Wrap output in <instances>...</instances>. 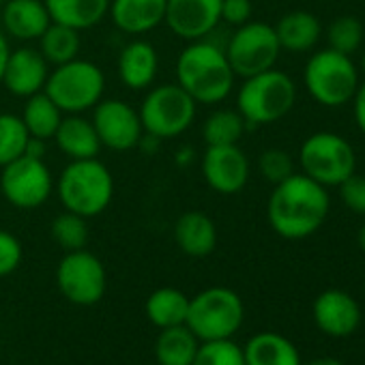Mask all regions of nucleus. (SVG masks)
Instances as JSON below:
<instances>
[{"label": "nucleus", "mask_w": 365, "mask_h": 365, "mask_svg": "<svg viewBox=\"0 0 365 365\" xmlns=\"http://www.w3.org/2000/svg\"><path fill=\"white\" fill-rule=\"evenodd\" d=\"M312 312L318 329L331 337H346L361 322V309L356 301L344 290H324L314 301Z\"/></svg>", "instance_id": "nucleus-17"}, {"label": "nucleus", "mask_w": 365, "mask_h": 365, "mask_svg": "<svg viewBox=\"0 0 365 365\" xmlns=\"http://www.w3.org/2000/svg\"><path fill=\"white\" fill-rule=\"evenodd\" d=\"M187 309H190V297L170 286L157 288L146 299V316L159 329L185 324Z\"/></svg>", "instance_id": "nucleus-27"}, {"label": "nucleus", "mask_w": 365, "mask_h": 365, "mask_svg": "<svg viewBox=\"0 0 365 365\" xmlns=\"http://www.w3.org/2000/svg\"><path fill=\"white\" fill-rule=\"evenodd\" d=\"M31 133L18 114H0V168L24 155Z\"/></svg>", "instance_id": "nucleus-31"}, {"label": "nucleus", "mask_w": 365, "mask_h": 365, "mask_svg": "<svg viewBox=\"0 0 365 365\" xmlns=\"http://www.w3.org/2000/svg\"><path fill=\"white\" fill-rule=\"evenodd\" d=\"M258 168H260V174L277 185V182L286 180L290 174H294V168H292V159L286 150L282 148H269L260 155V161H258Z\"/></svg>", "instance_id": "nucleus-35"}, {"label": "nucleus", "mask_w": 365, "mask_h": 365, "mask_svg": "<svg viewBox=\"0 0 365 365\" xmlns=\"http://www.w3.org/2000/svg\"><path fill=\"white\" fill-rule=\"evenodd\" d=\"M0 192L5 200L22 211H33L46 205L54 192V178L43 159L22 155L3 165Z\"/></svg>", "instance_id": "nucleus-11"}, {"label": "nucleus", "mask_w": 365, "mask_h": 365, "mask_svg": "<svg viewBox=\"0 0 365 365\" xmlns=\"http://www.w3.org/2000/svg\"><path fill=\"white\" fill-rule=\"evenodd\" d=\"M22 120H24L31 138L50 140V138H54V133H56V129H58V125L63 120V112L41 91V93L26 99L24 110H22Z\"/></svg>", "instance_id": "nucleus-28"}, {"label": "nucleus", "mask_w": 365, "mask_h": 365, "mask_svg": "<svg viewBox=\"0 0 365 365\" xmlns=\"http://www.w3.org/2000/svg\"><path fill=\"white\" fill-rule=\"evenodd\" d=\"M46 142H48V140L31 138V140H29V144H26L24 155H29V157H37V159H43V157H46Z\"/></svg>", "instance_id": "nucleus-40"}, {"label": "nucleus", "mask_w": 365, "mask_h": 365, "mask_svg": "<svg viewBox=\"0 0 365 365\" xmlns=\"http://www.w3.org/2000/svg\"><path fill=\"white\" fill-rule=\"evenodd\" d=\"M307 365H344V363H339L337 359H331V356H322V359L309 361Z\"/></svg>", "instance_id": "nucleus-42"}, {"label": "nucleus", "mask_w": 365, "mask_h": 365, "mask_svg": "<svg viewBox=\"0 0 365 365\" xmlns=\"http://www.w3.org/2000/svg\"><path fill=\"white\" fill-rule=\"evenodd\" d=\"M52 237L65 252L84 250L88 243V224L86 217L65 211L52 222Z\"/></svg>", "instance_id": "nucleus-32"}, {"label": "nucleus", "mask_w": 365, "mask_h": 365, "mask_svg": "<svg viewBox=\"0 0 365 365\" xmlns=\"http://www.w3.org/2000/svg\"><path fill=\"white\" fill-rule=\"evenodd\" d=\"M329 207V194L320 182L305 174H290L275 185L267 205V217L282 239L299 241L324 224Z\"/></svg>", "instance_id": "nucleus-1"}, {"label": "nucleus", "mask_w": 365, "mask_h": 365, "mask_svg": "<svg viewBox=\"0 0 365 365\" xmlns=\"http://www.w3.org/2000/svg\"><path fill=\"white\" fill-rule=\"evenodd\" d=\"M305 86L320 106L337 108L354 97L359 88V73L348 54L329 48L307 61Z\"/></svg>", "instance_id": "nucleus-8"}, {"label": "nucleus", "mask_w": 365, "mask_h": 365, "mask_svg": "<svg viewBox=\"0 0 365 365\" xmlns=\"http://www.w3.org/2000/svg\"><path fill=\"white\" fill-rule=\"evenodd\" d=\"M245 318L241 297L224 286H213L190 299L185 327L200 339H228L232 337Z\"/></svg>", "instance_id": "nucleus-6"}, {"label": "nucleus", "mask_w": 365, "mask_h": 365, "mask_svg": "<svg viewBox=\"0 0 365 365\" xmlns=\"http://www.w3.org/2000/svg\"><path fill=\"white\" fill-rule=\"evenodd\" d=\"M108 14L125 35H146L163 24L165 0H110Z\"/></svg>", "instance_id": "nucleus-19"}, {"label": "nucleus", "mask_w": 365, "mask_h": 365, "mask_svg": "<svg viewBox=\"0 0 365 365\" xmlns=\"http://www.w3.org/2000/svg\"><path fill=\"white\" fill-rule=\"evenodd\" d=\"M91 123L99 135L101 146L116 153L131 150L144 140V127L138 110L123 99H101L93 108Z\"/></svg>", "instance_id": "nucleus-13"}, {"label": "nucleus", "mask_w": 365, "mask_h": 365, "mask_svg": "<svg viewBox=\"0 0 365 365\" xmlns=\"http://www.w3.org/2000/svg\"><path fill=\"white\" fill-rule=\"evenodd\" d=\"M352 99H354V120H356L359 129L365 133V82L356 88Z\"/></svg>", "instance_id": "nucleus-39"}, {"label": "nucleus", "mask_w": 365, "mask_h": 365, "mask_svg": "<svg viewBox=\"0 0 365 365\" xmlns=\"http://www.w3.org/2000/svg\"><path fill=\"white\" fill-rule=\"evenodd\" d=\"M200 339L185 327L161 329L155 341V356L159 365H192L198 352Z\"/></svg>", "instance_id": "nucleus-26"}, {"label": "nucleus", "mask_w": 365, "mask_h": 365, "mask_svg": "<svg viewBox=\"0 0 365 365\" xmlns=\"http://www.w3.org/2000/svg\"><path fill=\"white\" fill-rule=\"evenodd\" d=\"M54 140H56V146L61 148V153L65 157H69V161L93 159L103 148L93 123L88 118H84L82 114L63 116V120L54 133Z\"/></svg>", "instance_id": "nucleus-22"}, {"label": "nucleus", "mask_w": 365, "mask_h": 365, "mask_svg": "<svg viewBox=\"0 0 365 365\" xmlns=\"http://www.w3.org/2000/svg\"><path fill=\"white\" fill-rule=\"evenodd\" d=\"M43 3L52 22L71 26L76 31L97 26L110 9V0H43Z\"/></svg>", "instance_id": "nucleus-23"}, {"label": "nucleus", "mask_w": 365, "mask_h": 365, "mask_svg": "<svg viewBox=\"0 0 365 365\" xmlns=\"http://www.w3.org/2000/svg\"><path fill=\"white\" fill-rule=\"evenodd\" d=\"M37 41H39V52L54 67L78 58L80 46H82L80 43V31L65 26V24H58V22H52Z\"/></svg>", "instance_id": "nucleus-29"}, {"label": "nucleus", "mask_w": 365, "mask_h": 365, "mask_svg": "<svg viewBox=\"0 0 365 365\" xmlns=\"http://www.w3.org/2000/svg\"><path fill=\"white\" fill-rule=\"evenodd\" d=\"M361 65H363V69H365V54H363V61H361Z\"/></svg>", "instance_id": "nucleus-44"}, {"label": "nucleus", "mask_w": 365, "mask_h": 365, "mask_svg": "<svg viewBox=\"0 0 365 365\" xmlns=\"http://www.w3.org/2000/svg\"><path fill=\"white\" fill-rule=\"evenodd\" d=\"M52 24L43 0H5L3 29L18 41H37Z\"/></svg>", "instance_id": "nucleus-18"}, {"label": "nucleus", "mask_w": 365, "mask_h": 365, "mask_svg": "<svg viewBox=\"0 0 365 365\" xmlns=\"http://www.w3.org/2000/svg\"><path fill=\"white\" fill-rule=\"evenodd\" d=\"M56 194L65 211L91 220L110 207L114 198V178L97 157L76 159L63 168L56 180Z\"/></svg>", "instance_id": "nucleus-3"}, {"label": "nucleus", "mask_w": 365, "mask_h": 365, "mask_svg": "<svg viewBox=\"0 0 365 365\" xmlns=\"http://www.w3.org/2000/svg\"><path fill=\"white\" fill-rule=\"evenodd\" d=\"M118 78L131 91H144L153 86L159 69V56L153 43L144 39L129 41L118 54Z\"/></svg>", "instance_id": "nucleus-20"}, {"label": "nucleus", "mask_w": 365, "mask_h": 365, "mask_svg": "<svg viewBox=\"0 0 365 365\" xmlns=\"http://www.w3.org/2000/svg\"><path fill=\"white\" fill-rule=\"evenodd\" d=\"M363 41V26L356 18L344 16L337 18L331 29H329V46L341 54H352L354 50H359Z\"/></svg>", "instance_id": "nucleus-34"}, {"label": "nucleus", "mask_w": 365, "mask_h": 365, "mask_svg": "<svg viewBox=\"0 0 365 365\" xmlns=\"http://www.w3.org/2000/svg\"><path fill=\"white\" fill-rule=\"evenodd\" d=\"M3 3H5V0H0V5H3Z\"/></svg>", "instance_id": "nucleus-45"}, {"label": "nucleus", "mask_w": 365, "mask_h": 365, "mask_svg": "<svg viewBox=\"0 0 365 365\" xmlns=\"http://www.w3.org/2000/svg\"><path fill=\"white\" fill-rule=\"evenodd\" d=\"M297 101L294 82L277 69L245 78L237 95V110L247 125H271L284 118Z\"/></svg>", "instance_id": "nucleus-4"}, {"label": "nucleus", "mask_w": 365, "mask_h": 365, "mask_svg": "<svg viewBox=\"0 0 365 365\" xmlns=\"http://www.w3.org/2000/svg\"><path fill=\"white\" fill-rule=\"evenodd\" d=\"M196 108L198 103L178 84H161L146 93L138 114L144 133L155 140H170L192 127Z\"/></svg>", "instance_id": "nucleus-7"}, {"label": "nucleus", "mask_w": 365, "mask_h": 365, "mask_svg": "<svg viewBox=\"0 0 365 365\" xmlns=\"http://www.w3.org/2000/svg\"><path fill=\"white\" fill-rule=\"evenodd\" d=\"M9 41L5 37V33L0 31V84H3V73H5V65H7V58H9Z\"/></svg>", "instance_id": "nucleus-41"}, {"label": "nucleus", "mask_w": 365, "mask_h": 365, "mask_svg": "<svg viewBox=\"0 0 365 365\" xmlns=\"http://www.w3.org/2000/svg\"><path fill=\"white\" fill-rule=\"evenodd\" d=\"M245 365H301L294 344L279 333H258L243 348Z\"/></svg>", "instance_id": "nucleus-24"}, {"label": "nucleus", "mask_w": 365, "mask_h": 365, "mask_svg": "<svg viewBox=\"0 0 365 365\" xmlns=\"http://www.w3.org/2000/svg\"><path fill=\"white\" fill-rule=\"evenodd\" d=\"M174 241L182 254L192 258H205L213 254L217 245L215 222L202 211L182 213L174 224Z\"/></svg>", "instance_id": "nucleus-21"}, {"label": "nucleus", "mask_w": 365, "mask_h": 365, "mask_svg": "<svg viewBox=\"0 0 365 365\" xmlns=\"http://www.w3.org/2000/svg\"><path fill=\"white\" fill-rule=\"evenodd\" d=\"M356 241H359V247L363 250V254H365V224L361 226V230H359V237H356Z\"/></svg>", "instance_id": "nucleus-43"}, {"label": "nucleus", "mask_w": 365, "mask_h": 365, "mask_svg": "<svg viewBox=\"0 0 365 365\" xmlns=\"http://www.w3.org/2000/svg\"><path fill=\"white\" fill-rule=\"evenodd\" d=\"M299 159L305 176L314 178L322 187L339 185L356 168V155L350 142L331 131L309 135L301 146Z\"/></svg>", "instance_id": "nucleus-9"}, {"label": "nucleus", "mask_w": 365, "mask_h": 365, "mask_svg": "<svg viewBox=\"0 0 365 365\" xmlns=\"http://www.w3.org/2000/svg\"><path fill=\"white\" fill-rule=\"evenodd\" d=\"M245 127L247 123L239 114V110H215L207 116L202 125V140L207 142V146L239 144Z\"/></svg>", "instance_id": "nucleus-30"}, {"label": "nucleus", "mask_w": 365, "mask_h": 365, "mask_svg": "<svg viewBox=\"0 0 365 365\" xmlns=\"http://www.w3.org/2000/svg\"><path fill=\"white\" fill-rule=\"evenodd\" d=\"M341 202L356 215H365V176L350 174L344 182H339Z\"/></svg>", "instance_id": "nucleus-37"}, {"label": "nucleus", "mask_w": 365, "mask_h": 365, "mask_svg": "<svg viewBox=\"0 0 365 365\" xmlns=\"http://www.w3.org/2000/svg\"><path fill=\"white\" fill-rule=\"evenodd\" d=\"M222 22V0H165L163 24L185 41L207 39Z\"/></svg>", "instance_id": "nucleus-15"}, {"label": "nucleus", "mask_w": 365, "mask_h": 365, "mask_svg": "<svg viewBox=\"0 0 365 365\" xmlns=\"http://www.w3.org/2000/svg\"><path fill=\"white\" fill-rule=\"evenodd\" d=\"M192 365H245V354L239 344L228 339L200 341Z\"/></svg>", "instance_id": "nucleus-33"}, {"label": "nucleus", "mask_w": 365, "mask_h": 365, "mask_svg": "<svg viewBox=\"0 0 365 365\" xmlns=\"http://www.w3.org/2000/svg\"><path fill=\"white\" fill-rule=\"evenodd\" d=\"M235 71L226 58L224 48L209 39L190 41L176 61V84L196 103L215 106L222 103L232 86Z\"/></svg>", "instance_id": "nucleus-2"}, {"label": "nucleus", "mask_w": 365, "mask_h": 365, "mask_svg": "<svg viewBox=\"0 0 365 365\" xmlns=\"http://www.w3.org/2000/svg\"><path fill=\"white\" fill-rule=\"evenodd\" d=\"M103 71L95 63L82 58L56 65L43 88L63 114H84L86 110H93L103 99Z\"/></svg>", "instance_id": "nucleus-5"}, {"label": "nucleus", "mask_w": 365, "mask_h": 365, "mask_svg": "<svg viewBox=\"0 0 365 365\" xmlns=\"http://www.w3.org/2000/svg\"><path fill=\"white\" fill-rule=\"evenodd\" d=\"M56 284L63 297L76 305H95L103 299L108 288L103 262L84 250L67 252L56 269Z\"/></svg>", "instance_id": "nucleus-12"}, {"label": "nucleus", "mask_w": 365, "mask_h": 365, "mask_svg": "<svg viewBox=\"0 0 365 365\" xmlns=\"http://www.w3.org/2000/svg\"><path fill=\"white\" fill-rule=\"evenodd\" d=\"M22 262V243L16 235L0 230V277L11 275Z\"/></svg>", "instance_id": "nucleus-36"}, {"label": "nucleus", "mask_w": 365, "mask_h": 365, "mask_svg": "<svg viewBox=\"0 0 365 365\" xmlns=\"http://www.w3.org/2000/svg\"><path fill=\"white\" fill-rule=\"evenodd\" d=\"M50 63L35 48H18L9 52L3 84L14 97L29 99L46 88Z\"/></svg>", "instance_id": "nucleus-16"}, {"label": "nucleus", "mask_w": 365, "mask_h": 365, "mask_svg": "<svg viewBox=\"0 0 365 365\" xmlns=\"http://www.w3.org/2000/svg\"><path fill=\"white\" fill-rule=\"evenodd\" d=\"M224 52L235 76L245 80L250 76L273 69L282 48L273 26L250 20L232 33Z\"/></svg>", "instance_id": "nucleus-10"}, {"label": "nucleus", "mask_w": 365, "mask_h": 365, "mask_svg": "<svg viewBox=\"0 0 365 365\" xmlns=\"http://www.w3.org/2000/svg\"><path fill=\"white\" fill-rule=\"evenodd\" d=\"M200 170L207 185L222 196H235L243 192L250 180V161L239 144L207 146Z\"/></svg>", "instance_id": "nucleus-14"}, {"label": "nucleus", "mask_w": 365, "mask_h": 365, "mask_svg": "<svg viewBox=\"0 0 365 365\" xmlns=\"http://www.w3.org/2000/svg\"><path fill=\"white\" fill-rule=\"evenodd\" d=\"M252 20V0H222V22L243 26Z\"/></svg>", "instance_id": "nucleus-38"}, {"label": "nucleus", "mask_w": 365, "mask_h": 365, "mask_svg": "<svg viewBox=\"0 0 365 365\" xmlns=\"http://www.w3.org/2000/svg\"><path fill=\"white\" fill-rule=\"evenodd\" d=\"M275 35L282 50L288 52H307L320 39V22L314 14L307 11H292L284 16L277 26Z\"/></svg>", "instance_id": "nucleus-25"}]
</instances>
